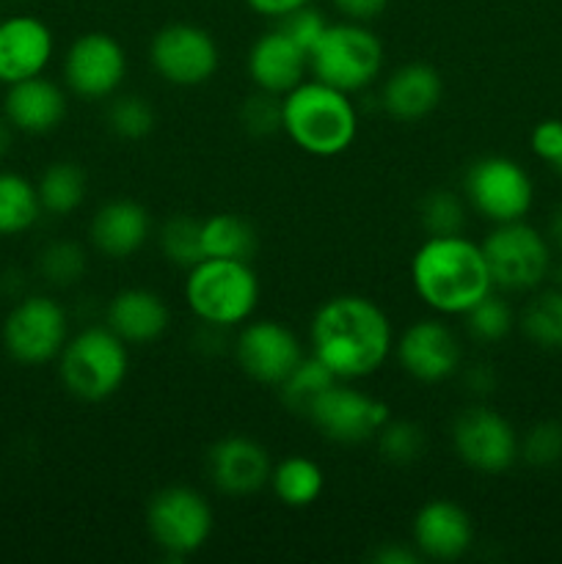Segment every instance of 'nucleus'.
<instances>
[{
    "label": "nucleus",
    "instance_id": "f257e3e1",
    "mask_svg": "<svg viewBox=\"0 0 562 564\" xmlns=\"http://www.w3.org/2000/svg\"><path fill=\"white\" fill-rule=\"evenodd\" d=\"M312 356L336 380L369 378L395 352L391 319L372 297L334 295L320 303L309 325Z\"/></svg>",
    "mask_w": 562,
    "mask_h": 564
},
{
    "label": "nucleus",
    "instance_id": "f03ea898",
    "mask_svg": "<svg viewBox=\"0 0 562 564\" xmlns=\"http://www.w3.org/2000/svg\"><path fill=\"white\" fill-rule=\"evenodd\" d=\"M411 286L439 317H463L496 290L479 242L461 235H430L411 257Z\"/></svg>",
    "mask_w": 562,
    "mask_h": 564
},
{
    "label": "nucleus",
    "instance_id": "7ed1b4c3",
    "mask_svg": "<svg viewBox=\"0 0 562 564\" xmlns=\"http://www.w3.org/2000/svg\"><path fill=\"white\" fill-rule=\"evenodd\" d=\"M281 132L303 154L339 158L358 135V110L350 94L306 77L281 97Z\"/></svg>",
    "mask_w": 562,
    "mask_h": 564
},
{
    "label": "nucleus",
    "instance_id": "20e7f679",
    "mask_svg": "<svg viewBox=\"0 0 562 564\" xmlns=\"http://www.w3.org/2000/svg\"><path fill=\"white\" fill-rule=\"evenodd\" d=\"M187 308L202 325L235 330L257 314L262 284L251 262L242 259H198L185 270L182 284Z\"/></svg>",
    "mask_w": 562,
    "mask_h": 564
},
{
    "label": "nucleus",
    "instance_id": "39448f33",
    "mask_svg": "<svg viewBox=\"0 0 562 564\" xmlns=\"http://www.w3.org/2000/svg\"><path fill=\"white\" fill-rule=\"evenodd\" d=\"M130 375V345L108 325H86L66 339L58 356V378L80 402H105Z\"/></svg>",
    "mask_w": 562,
    "mask_h": 564
},
{
    "label": "nucleus",
    "instance_id": "423d86ee",
    "mask_svg": "<svg viewBox=\"0 0 562 564\" xmlns=\"http://www.w3.org/2000/svg\"><path fill=\"white\" fill-rule=\"evenodd\" d=\"M383 42L367 22H328L309 50V75L345 94H358L383 75Z\"/></svg>",
    "mask_w": 562,
    "mask_h": 564
},
{
    "label": "nucleus",
    "instance_id": "0eeeda50",
    "mask_svg": "<svg viewBox=\"0 0 562 564\" xmlns=\"http://www.w3.org/2000/svg\"><path fill=\"white\" fill-rule=\"evenodd\" d=\"M213 505L191 485H169L149 499L147 532L169 560L198 554L213 538Z\"/></svg>",
    "mask_w": 562,
    "mask_h": 564
},
{
    "label": "nucleus",
    "instance_id": "6e6552de",
    "mask_svg": "<svg viewBox=\"0 0 562 564\" xmlns=\"http://www.w3.org/2000/svg\"><path fill=\"white\" fill-rule=\"evenodd\" d=\"M479 246L496 290L534 292L551 275L554 257L549 237L527 224V218L494 224Z\"/></svg>",
    "mask_w": 562,
    "mask_h": 564
},
{
    "label": "nucleus",
    "instance_id": "1a4fd4ad",
    "mask_svg": "<svg viewBox=\"0 0 562 564\" xmlns=\"http://www.w3.org/2000/svg\"><path fill=\"white\" fill-rule=\"evenodd\" d=\"M463 198L490 224L523 220L534 204V182L518 160L488 154L463 174Z\"/></svg>",
    "mask_w": 562,
    "mask_h": 564
},
{
    "label": "nucleus",
    "instance_id": "9d476101",
    "mask_svg": "<svg viewBox=\"0 0 562 564\" xmlns=\"http://www.w3.org/2000/svg\"><path fill=\"white\" fill-rule=\"evenodd\" d=\"M6 352L22 367H44L58 361L69 339V314L50 295H25L11 306L0 328Z\"/></svg>",
    "mask_w": 562,
    "mask_h": 564
},
{
    "label": "nucleus",
    "instance_id": "9b49d317",
    "mask_svg": "<svg viewBox=\"0 0 562 564\" xmlns=\"http://www.w3.org/2000/svg\"><path fill=\"white\" fill-rule=\"evenodd\" d=\"M149 64L169 86L198 88L218 72L220 47L196 22H169L149 42Z\"/></svg>",
    "mask_w": 562,
    "mask_h": 564
},
{
    "label": "nucleus",
    "instance_id": "f8f14e48",
    "mask_svg": "<svg viewBox=\"0 0 562 564\" xmlns=\"http://www.w3.org/2000/svg\"><path fill=\"white\" fill-rule=\"evenodd\" d=\"M130 72L127 50L114 33L88 31L80 33L66 47L61 75L66 91L86 102H108L121 91Z\"/></svg>",
    "mask_w": 562,
    "mask_h": 564
},
{
    "label": "nucleus",
    "instance_id": "ddd939ff",
    "mask_svg": "<svg viewBox=\"0 0 562 564\" xmlns=\"http://www.w3.org/2000/svg\"><path fill=\"white\" fill-rule=\"evenodd\" d=\"M306 419L331 444L356 446L375 441L378 430L391 419V408L356 389L350 380H336L312 402Z\"/></svg>",
    "mask_w": 562,
    "mask_h": 564
},
{
    "label": "nucleus",
    "instance_id": "4468645a",
    "mask_svg": "<svg viewBox=\"0 0 562 564\" xmlns=\"http://www.w3.org/2000/svg\"><path fill=\"white\" fill-rule=\"evenodd\" d=\"M231 352L248 380L270 386V389H279L290 378L292 369L306 358L303 341L298 339L295 330L268 317H251L248 323H242L231 341Z\"/></svg>",
    "mask_w": 562,
    "mask_h": 564
},
{
    "label": "nucleus",
    "instance_id": "2eb2a0df",
    "mask_svg": "<svg viewBox=\"0 0 562 564\" xmlns=\"http://www.w3.org/2000/svg\"><path fill=\"white\" fill-rule=\"evenodd\" d=\"M450 441L461 463L479 474H505L521 452V438L510 419L479 402L457 413Z\"/></svg>",
    "mask_w": 562,
    "mask_h": 564
},
{
    "label": "nucleus",
    "instance_id": "dca6fc26",
    "mask_svg": "<svg viewBox=\"0 0 562 564\" xmlns=\"http://www.w3.org/2000/svg\"><path fill=\"white\" fill-rule=\"evenodd\" d=\"M395 358L402 372L417 383H446L463 367L461 334L446 323V317H422L395 339Z\"/></svg>",
    "mask_w": 562,
    "mask_h": 564
},
{
    "label": "nucleus",
    "instance_id": "f3484780",
    "mask_svg": "<svg viewBox=\"0 0 562 564\" xmlns=\"http://www.w3.org/2000/svg\"><path fill=\"white\" fill-rule=\"evenodd\" d=\"M268 449L248 435H226L207 449V477L215 490L231 499H248L270 482Z\"/></svg>",
    "mask_w": 562,
    "mask_h": 564
},
{
    "label": "nucleus",
    "instance_id": "a211bd4d",
    "mask_svg": "<svg viewBox=\"0 0 562 564\" xmlns=\"http://www.w3.org/2000/svg\"><path fill=\"white\" fill-rule=\"evenodd\" d=\"M55 55V36L33 14L0 17V86L44 75Z\"/></svg>",
    "mask_w": 562,
    "mask_h": 564
},
{
    "label": "nucleus",
    "instance_id": "6ab92c4d",
    "mask_svg": "<svg viewBox=\"0 0 562 564\" xmlns=\"http://www.w3.org/2000/svg\"><path fill=\"white\" fill-rule=\"evenodd\" d=\"M411 540L422 560L455 562L466 556L474 543L472 516L457 501L430 499L413 516Z\"/></svg>",
    "mask_w": 562,
    "mask_h": 564
},
{
    "label": "nucleus",
    "instance_id": "aec40b11",
    "mask_svg": "<svg viewBox=\"0 0 562 564\" xmlns=\"http://www.w3.org/2000/svg\"><path fill=\"white\" fill-rule=\"evenodd\" d=\"M66 113H69V91L53 77L36 75L6 86L3 116L14 132L47 135L64 124Z\"/></svg>",
    "mask_w": 562,
    "mask_h": 564
},
{
    "label": "nucleus",
    "instance_id": "412c9836",
    "mask_svg": "<svg viewBox=\"0 0 562 564\" xmlns=\"http://www.w3.org/2000/svg\"><path fill=\"white\" fill-rule=\"evenodd\" d=\"M152 237V215L136 198H110L97 207L88 224V242L94 251L114 262L136 257Z\"/></svg>",
    "mask_w": 562,
    "mask_h": 564
},
{
    "label": "nucleus",
    "instance_id": "4be33fe9",
    "mask_svg": "<svg viewBox=\"0 0 562 564\" xmlns=\"http://www.w3.org/2000/svg\"><path fill=\"white\" fill-rule=\"evenodd\" d=\"M246 69L253 88L284 97L309 77V53L275 25L251 44Z\"/></svg>",
    "mask_w": 562,
    "mask_h": 564
},
{
    "label": "nucleus",
    "instance_id": "5701e85b",
    "mask_svg": "<svg viewBox=\"0 0 562 564\" xmlns=\"http://www.w3.org/2000/svg\"><path fill=\"white\" fill-rule=\"evenodd\" d=\"M444 97V80L435 66L411 61L397 66L380 83V108L395 121H422L433 113Z\"/></svg>",
    "mask_w": 562,
    "mask_h": 564
},
{
    "label": "nucleus",
    "instance_id": "b1692460",
    "mask_svg": "<svg viewBox=\"0 0 562 564\" xmlns=\"http://www.w3.org/2000/svg\"><path fill=\"white\" fill-rule=\"evenodd\" d=\"M105 325L130 347L152 345L171 325L169 303L147 286H127L116 292L105 306Z\"/></svg>",
    "mask_w": 562,
    "mask_h": 564
},
{
    "label": "nucleus",
    "instance_id": "393cba45",
    "mask_svg": "<svg viewBox=\"0 0 562 564\" xmlns=\"http://www.w3.org/2000/svg\"><path fill=\"white\" fill-rule=\"evenodd\" d=\"M268 488L275 499L292 510H306L317 505L325 490V471L312 457L290 455L270 468Z\"/></svg>",
    "mask_w": 562,
    "mask_h": 564
},
{
    "label": "nucleus",
    "instance_id": "a878e982",
    "mask_svg": "<svg viewBox=\"0 0 562 564\" xmlns=\"http://www.w3.org/2000/svg\"><path fill=\"white\" fill-rule=\"evenodd\" d=\"M39 202H42L44 215L53 218H69L83 207L88 193L86 169L75 160H55L42 171L36 182Z\"/></svg>",
    "mask_w": 562,
    "mask_h": 564
},
{
    "label": "nucleus",
    "instance_id": "bb28decb",
    "mask_svg": "<svg viewBox=\"0 0 562 564\" xmlns=\"http://www.w3.org/2000/svg\"><path fill=\"white\" fill-rule=\"evenodd\" d=\"M257 246V229L242 215L215 213L202 220L204 259H242V262H251Z\"/></svg>",
    "mask_w": 562,
    "mask_h": 564
},
{
    "label": "nucleus",
    "instance_id": "cd10ccee",
    "mask_svg": "<svg viewBox=\"0 0 562 564\" xmlns=\"http://www.w3.org/2000/svg\"><path fill=\"white\" fill-rule=\"evenodd\" d=\"M36 182L17 171H0V237H20L42 220Z\"/></svg>",
    "mask_w": 562,
    "mask_h": 564
},
{
    "label": "nucleus",
    "instance_id": "c85d7f7f",
    "mask_svg": "<svg viewBox=\"0 0 562 564\" xmlns=\"http://www.w3.org/2000/svg\"><path fill=\"white\" fill-rule=\"evenodd\" d=\"M516 323L532 345L543 350H562V286L534 292Z\"/></svg>",
    "mask_w": 562,
    "mask_h": 564
},
{
    "label": "nucleus",
    "instance_id": "c756f323",
    "mask_svg": "<svg viewBox=\"0 0 562 564\" xmlns=\"http://www.w3.org/2000/svg\"><path fill=\"white\" fill-rule=\"evenodd\" d=\"M331 383H336V378L325 369V364L317 361L314 356H306L295 369H292L290 378L279 386V397L281 402H284L287 411L306 419L312 402L317 400Z\"/></svg>",
    "mask_w": 562,
    "mask_h": 564
},
{
    "label": "nucleus",
    "instance_id": "7c9ffc66",
    "mask_svg": "<svg viewBox=\"0 0 562 564\" xmlns=\"http://www.w3.org/2000/svg\"><path fill=\"white\" fill-rule=\"evenodd\" d=\"M105 121L119 141H143L158 124V113L141 94H116L108 99Z\"/></svg>",
    "mask_w": 562,
    "mask_h": 564
},
{
    "label": "nucleus",
    "instance_id": "2f4dec72",
    "mask_svg": "<svg viewBox=\"0 0 562 564\" xmlns=\"http://www.w3.org/2000/svg\"><path fill=\"white\" fill-rule=\"evenodd\" d=\"M36 268L39 275L50 286L66 290V286H75L86 275L88 253L75 240H53L42 248V253L36 259Z\"/></svg>",
    "mask_w": 562,
    "mask_h": 564
},
{
    "label": "nucleus",
    "instance_id": "473e14b6",
    "mask_svg": "<svg viewBox=\"0 0 562 564\" xmlns=\"http://www.w3.org/2000/svg\"><path fill=\"white\" fill-rule=\"evenodd\" d=\"M512 325H516V314L505 297L496 295V290L463 314V328L479 345H496V341L507 339Z\"/></svg>",
    "mask_w": 562,
    "mask_h": 564
},
{
    "label": "nucleus",
    "instance_id": "72a5a7b5",
    "mask_svg": "<svg viewBox=\"0 0 562 564\" xmlns=\"http://www.w3.org/2000/svg\"><path fill=\"white\" fill-rule=\"evenodd\" d=\"M158 246L163 257L176 268L187 270L202 257V220L191 215H171L158 231Z\"/></svg>",
    "mask_w": 562,
    "mask_h": 564
},
{
    "label": "nucleus",
    "instance_id": "f704fd0d",
    "mask_svg": "<svg viewBox=\"0 0 562 564\" xmlns=\"http://www.w3.org/2000/svg\"><path fill=\"white\" fill-rule=\"evenodd\" d=\"M466 198L452 191H430L419 204V224L424 235H461L466 226Z\"/></svg>",
    "mask_w": 562,
    "mask_h": 564
},
{
    "label": "nucleus",
    "instance_id": "c9c22d12",
    "mask_svg": "<svg viewBox=\"0 0 562 564\" xmlns=\"http://www.w3.org/2000/svg\"><path fill=\"white\" fill-rule=\"evenodd\" d=\"M375 444H378L380 455L389 463L397 466H408V463H417L424 455V430L419 424L406 422V419H389L383 427L375 435Z\"/></svg>",
    "mask_w": 562,
    "mask_h": 564
},
{
    "label": "nucleus",
    "instance_id": "e433bc0d",
    "mask_svg": "<svg viewBox=\"0 0 562 564\" xmlns=\"http://www.w3.org/2000/svg\"><path fill=\"white\" fill-rule=\"evenodd\" d=\"M518 457L534 468H549L562 460V424L560 422H538L523 433L521 452Z\"/></svg>",
    "mask_w": 562,
    "mask_h": 564
},
{
    "label": "nucleus",
    "instance_id": "4c0bfd02",
    "mask_svg": "<svg viewBox=\"0 0 562 564\" xmlns=\"http://www.w3.org/2000/svg\"><path fill=\"white\" fill-rule=\"evenodd\" d=\"M240 124L248 135L270 138L281 132V97L253 88L251 97L242 99L240 105Z\"/></svg>",
    "mask_w": 562,
    "mask_h": 564
},
{
    "label": "nucleus",
    "instance_id": "58836bf2",
    "mask_svg": "<svg viewBox=\"0 0 562 564\" xmlns=\"http://www.w3.org/2000/svg\"><path fill=\"white\" fill-rule=\"evenodd\" d=\"M275 22H279L281 31H284L292 42L301 44L306 53L317 44V39L323 36V31L328 28V20H325V14L314 3L301 6V9L290 11V14H284Z\"/></svg>",
    "mask_w": 562,
    "mask_h": 564
},
{
    "label": "nucleus",
    "instance_id": "ea45409f",
    "mask_svg": "<svg viewBox=\"0 0 562 564\" xmlns=\"http://www.w3.org/2000/svg\"><path fill=\"white\" fill-rule=\"evenodd\" d=\"M529 143L538 160L549 163L562 176V119L540 121L529 135Z\"/></svg>",
    "mask_w": 562,
    "mask_h": 564
},
{
    "label": "nucleus",
    "instance_id": "a19ab883",
    "mask_svg": "<svg viewBox=\"0 0 562 564\" xmlns=\"http://www.w3.org/2000/svg\"><path fill=\"white\" fill-rule=\"evenodd\" d=\"M331 6H334L345 20L367 22L369 25V22L378 20V17L383 14L389 0H331Z\"/></svg>",
    "mask_w": 562,
    "mask_h": 564
},
{
    "label": "nucleus",
    "instance_id": "79ce46f5",
    "mask_svg": "<svg viewBox=\"0 0 562 564\" xmlns=\"http://www.w3.org/2000/svg\"><path fill=\"white\" fill-rule=\"evenodd\" d=\"M369 560L378 564H419L422 562V554L413 549V543H383L378 551L369 554Z\"/></svg>",
    "mask_w": 562,
    "mask_h": 564
},
{
    "label": "nucleus",
    "instance_id": "37998d69",
    "mask_svg": "<svg viewBox=\"0 0 562 564\" xmlns=\"http://www.w3.org/2000/svg\"><path fill=\"white\" fill-rule=\"evenodd\" d=\"M314 3V0H246L248 9L259 17H268V20H281L290 11L301 9V6Z\"/></svg>",
    "mask_w": 562,
    "mask_h": 564
},
{
    "label": "nucleus",
    "instance_id": "c03bdc74",
    "mask_svg": "<svg viewBox=\"0 0 562 564\" xmlns=\"http://www.w3.org/2000/svg\"><path fill=\"white\" fill-rule=\"evenodd\" d=\"M463 378H466V386L472 394L479 397V394H488V391H494L496 378H494V372L488 369V364H474V367L468 369Z\"/></svg>",
    "mask_w": 562,
    "mask_h": 564
},
{
    "label": "nucleus",
    "instance_id": "a18cd8bd",
    "mask_svg": "<svg viewBox=\"0 0 562 564\" xmlns=\"http://www.w3.org/2000/svg\"><path fill=\"white\" fill-rule=\"evenodd\" d=\"M545 237H549L551 246H556L562 251V204L554 209V213H551L549 231H545Z\"/></svg>",
    "mask_w": 562,
    "mask_h": 564
},
{
    "label": "nucleus",
    "instance_id": "49530a36",
    "mask_svg": "<svg viewBox=\"0 0 562 564\" xmlns=\"http://www.w3.org/2000/svg\"><path fill=\"white\" fill-rule=\"evenodd\" d=\"M11 141H14V127L6 121V116H0V158H6V154H9Z\"/></svg>",
    "mask_w": 562,
    "mask_h": 564
},
{
    "label": "nucleus",
    "instance_id": "de8ad7c7",
    "mask_svg": "<svg viewBox=\"0 0 562 564\" xmlns=\"http://www.w3.org/2000/svg\"><path fill=\"white\" fill-rule=\"evenodd\" d=\"M0 295H3V284H0Z\"/></svg>",
    "mask_w": 562,
    "mask_h": 564
}]
</instances>
